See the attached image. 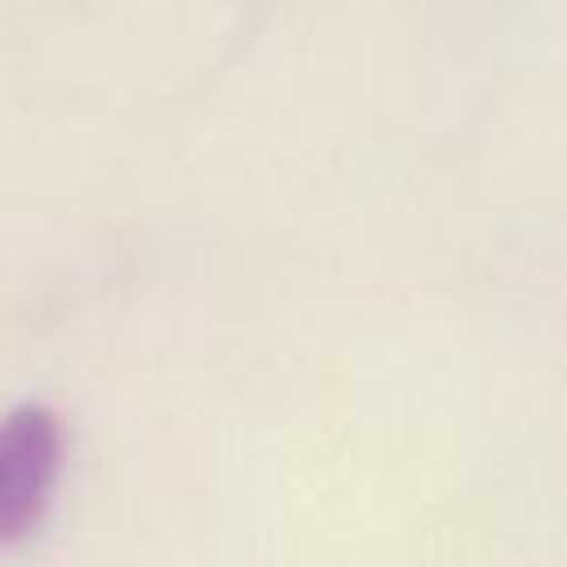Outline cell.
<instances>
[{
  "mask_svg": "<svg viewBox=\"0 0 567 567\" xmlns=\"http://www.w3.org/2000/svg\"><path fill=\"white\" fill-rule=\"evenodd\" d=\"M62 456V421L49 408L22 403L0 416V549L35 536L58 492Z\"/></svg>",
  "mask_w": 567,
  "mask_h": 567,
  "instance_id": "6da1fadb",
  "label": "cell"
}]
</instances>
